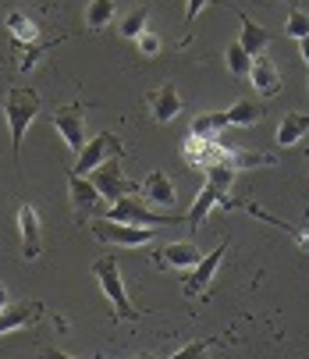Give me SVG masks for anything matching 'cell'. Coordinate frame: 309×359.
Instances as JSON below:
<instances>
[{
    "label": "cell",
    "mask_w": 309,
    "mask_h": 359,
    "mask_svg": "<svg viewBox=\"0 0 309 359\" xmlns=\"http://www.w3.org/2000/svg\"><path fill=\"white\" fill-rule=\"evenodd\" d=\"M39 111H43V100H39L36 89H25V86L8 89V96H4V118H8V128H11L15 157L22 153V139H25V132H29V125L36 121Z\"/></svg>",
    "instance_id": "cell-1"
},
{
    "label": "cell",
    "mask_w": 309,
    "mask_h": 359,
    "mask_svg": "<svg viewBox=\"0 0 309 359\" xmlns=\"http://www.w3.org/2000/svg\"><path fill=\"white\" fill-rule=\"evenodd\" d=\"M92 274H96L103 295L111 299L114 317H118V320H135L139 310H135L132 299H128V288H125V278H121V271H118V260H114V256H103V260H96V264H92Z\"/></svg>",
    "instance_id": "cell-2"
},
{
    "label": "cell",
    "mask_w": 309,
    "mask_h": 359,
    "mask_svg": "<svg viewBox=\"0 0 309 359\" xmlns=\"http://www.w3.org/2000/svg\"><path fill=\"white\" fill-rule=\"evenodd\" d=\"M89 231L103 242V245H146L157 238V228L153 224H128V221H114V217H103L89 224Z\"/></svg>",
    "instance_id": "cell-3"
},
{
    "label": "cell",
    "mask_w": 309,
    "mask_h": 359,
    "mask_svg": "<svg viewBox=\"0 0 309 359\" xmlns=\"http://www.w3.org/2000/svg\"><path fill=\"white\" fill-rule=\"evenodd\" d=\"M103 217L128 221V224H153V228H164V224H181V221H185V217H174V214H157V210H149L146 203H139L132 192H128V196H121L118 203H111Z\"/></svg>",
    "instance_id": "cell-4"
},
{
    "label": "cell",
    "mask_w": 309,
    "mask_h": 359,
    "mask_svg": "<svg viewBox=\"0 0 309 359\" xmlns=\"http://www.w3.org/2000/svg\"><path fill=\"white\" fill-rule=\"evenodd\" d=\"M107 157H121V142L111 132H99V135L85 139V146L78 149V161H75L71 175H92Z\"/></svg>",
    "instance_id": "cell-5"
},
{
    "label": "cell",
    "mask_w": 309,
    "mask_h": 359,
    "mask_svg": "<svg viewBox=\"0 0 309 359\" xmlns=\"http://www.w3.org/2000/svg\"><path fill=\"white\" fill-rule=\"evenodd\" d=\"M92 185L99 189V196L107 199V203H118L121 196H128L135 185L132 182H125V175H121V157H107L96 171H92Z\"/></svg>",
    "instance_id": "cell-6"
},
{
    "label": "cell",
    "mask_w": 309,
    "mask_h": 359,
    "mask_svg": "<svg viewBox=\"0 0 309 359\" xmlns=\"http://www.w3.org/2000/svg\"><path fill=\"white\" fill-rule=\"evenodd\" d=\"M82 118H85V111H82L78 104H68V107L54 111V128H57V135L64 139V146H68L71 153H78V149L85 146V128H82Z\"/></svg>",
    "instance_id": "cell-7"
},
{
    "label": "cell",
    "mask_w": 309,
    "mask_h": 359,
    "mask_svg": "<svg viewBox=\"0 0 309 359\" xmlns=\"http://www.w3.org/2000/svg\"><path fill=\"white\" fill-rule=\"evenodd\" d=\"M18 235H22V256L25 260H36L43 252V224L32 203H22L18 207Z\"/></svg>",
    "instance_id": "cell-8"
},
{
    "label": "cell",
    "mask_w": 309,
    "mask_h": 359,
    "mask_svg": "<svg viewBox=\"0 0 309 359\" xmlns=\"http://www.w3.org/2000/svg\"><path fill=\"white\" fill-rule=\"evenodd\" d=\"M139 192H142V199H146V203H153L157 210H174V207H178L174 182H171L164 171L146 175V178H142V185H139Z\"/></svg>",
    "instance_id": "cell-9"
},
{
    "label": "cell",
    "mask_w": 309,
    "mask_h": 359,
    "mask_svg": "<svg viewBox=\"0 0 309 359\" xmlns=\"http://www.w3.org/2000/svg\"><path fill=\"white\" fill-rule=\"evenodd\" d=\"M224 252H228V242H221L210 256H202V260L192 267V274L185 278V295H202L206 288H210L214 274L221 271V260H224Z\"/></svg>",
    "instance_id": "cell-10"
},
{
    "label": "cell",
    "mask_w": 309,
    "mask_h": 359,
    "mask_svg": "<svg viewBox=\"0 0 309 359\" xmlns=\"http://www.w3.org/2000/svg\"><path fill=\"white\" fill-rule=\"evenodd\" d=\"M68 185H71V203H75V210L82 214V217H92V214H103V199L99 196V189L92 185V178H85V175H68Z\"/></svg>",
    "instance_id": "cell-11"
},
{
    "label": "cell",
    "mask_w": 309,
    "mask_h": 359,
    "mask_svg": "<svg viewBox=\"0 0 309 359\" xmlns=\"http://www.w3.org/2000/svg\"><path fill=\"white\" fill-rule=\"evenodd\" d=\"M181 93H178V86H171V82H164V86H157L149 93V111H153V121L157 125H167V121H174L178 114H181Z\"/></svg>",
    "instance_id": "cell-12"
},
{
    "label": "cell",
    "mask_w": 309,
    "mask_h": 359,
    "mask_svg": "<svg viewBox=\"0 0 309 359\" xmlns=\"http://www.w3.org/2000/svg\"><path fill=\"white\" fill-rule=\"evenodd\" d=\"M199 260H202V252L192 242H167L157 249V264L164 271H192Z\"/></svg>",
    "instance_id": "cell-13"
},
{
    "label": "cell",
    "mask_w": 309,
    "mask_h": 359,
    "mask_svg": "<svg viewBox=\"0 0 309 359\" xmlns=\"http://www.w3.org/2000/svg\"><path fill=\"white\" fill-rule=\"evenodd\" d=\"M249 82L256 86V93H260V96H277V93H281V72H277V65H274L267 54H256V57H252Z\"/></svg>",
    "instance_id": "cell-14"
},
{
    "label": "cell",
    "mask_w": 309,
    "mask_h": 359,
    "mask_svg": "<svg viewBox=\"0 0 309 359\" xmlns=\"http://www.w3.org/2000/svg\"><path fill=\"white\" fill-rule=\"evenodd\" d=\"M214 207H235V203L228 199V189H217L214 182H206L202 185V192L195 196V203H192V210H188V224L192 228H199L202 224V217H210V210Z\"/></svg>",
    "instance_id": "cell-15"
},
{
    "label": "cell",
    "mask_w": 309,
    "mask_h": 359,
    "mask_svg": "<svg viewBox=\"0 0 309 359\" xmlns=\"http://www.w3.org/2000/svg\"><path fill=\"white\" fill-rule=\"evenodd\" d=\"M36 313H39V306H36V302H15V306L8 302L4 310H0V334L29 327V324L36 320Z\"/></svg>",
    "instance_id": "cell-16"
},
{
    "label": "cell",
    "mask_w": 309,
    "mask_h": 359,
    "mask_svg": "<svg viewBox=\"0 0 309 359\" xmlns=\"http://www.w3.org/2000/svg\"><path fill=\"white\" fill-rule=\"evenodd\" d=\"M309 132V114L305 111H288L277 125V146H295Z\"/></svg>",
    "instance_id": "cell-17"
},
{
    "label": "cell",
    "mask_w": 309,
    "mask_h": 359,
    "mask_svg": "<svg viewBox=\"0 0 309 359\" xmlns=\"http://www.w3.org/2000/svg\"><path fill=\"white\" fill-rule=\"evenodd\" d=\"M270 39H274V36H270V29L256 25L252 18H245V15H242V36H238V43L249 50L252 57H256V54H263V50L270 46Z\"/></svg>",
    "instance_id": "cell-18"
},
{
    "label": "cell",
    "mask_w": 309,
    "mask_h": 359,
    "mask_svg": "<svg viewBox=\"0 0 309 359\" xmlns=\"http://www.w3.org/2000/svg\"><path fill=\"white\" fill-rule=\"evenodd\" d=\"M263 118V104H256V100H235L228 107V125L231 128H249Z\"/></svg>",
    "instance_id": "cell-19"
},
{
    "label": "cell",
    "mask_w": 309,
    "mask_h": 359,
    "mask_svg": "<svg viewBox=\"0 0 309 359\" xmlns=\"http://www.w3.org/2000/svg\"><path fill=\"white\" fill-rule=\"evenodd\" d=\"M228 111H206L192 121V135H202V139H217L221 132H228Z\"/></svg>",
    "instance_id": "cell-20"
},
{
    "label": "cell",
    "mask_w": 309,
    "mask_h": 359,
    "mask_svg": "<svg viewBox=\"0 0 309 359\" xmlns=\"http://www.w3.org/2000/svg\"><path fill=\"white\" fill-rule=\"evenodd\" d=\"M114 15H118L114 0H89V8H85V25H89L92 32H99V29H107V25L114 22Z\"/></svg>",
    "instance_id": "cell-21"
},
{
    "label": "cell",
    "mask_w": 309,
    "mask_h": 359,
    "mask_svg": "<svg viewBox=\"0 0 309 359\" xmlns=\"http://www.w3.org/2000/svg\"><path fill=\"white\" fill-rule=\"evenodd\" d=\"M224 65H228V72H231L235 79H242V75L249 79V68H252V54H249V50H245V46H242V43L235 39V43H231V46L224 50Z\"/></svg>",
    "instance_id": "cell-22"
},
{
    "label": "cell",
    "mask_w": 309,
    "mask_h": 359,
    "mask_svg": "<svg viewBox=\"0 0 309 359\" xmlns=\"http://www.w3.org/2000/svg\"><path fill=\"white\" fill-rule=\"evenodd\" d=\"M4 25H8V32L15 36V43H36V36H39V29H36L22 11H11V15L4 18Z\"/></svg>",
    "instance_id": "cell-23"
},
{
    "label": "cell",
    "mask_w": 309,
    "mask_h": 359,
    "mask_svg": "<svg viewBox=\"0 0 309 359\" xmlns=\"http://www.w3.org/2000/svg\"><path fill=\"white\" fill-rule=\"evenodd\" d=\"M228 161L235 171H249V168H267L274 161H267L263 153H249V149H228Z\"/></svg>",
    "instance_id": "cell-24"
},
{
    "label": "cell",
    "mask_w": 309,
    "mask_h": 359,
    "mask_svg": "<svg viewBox=\"0 0 309 359\" xmlns=\"http://www.w3.org/2000/svg\"><path fill=\"white\" fill-rule=\"evenodd\" d=\"M142 29H146V8H132V11L118 22V32H121L125 39H135Z\"/></svg>",
    "instance_id": "cell-25"
},
{
    "label": "cell",
    "mask_w": 309,
    "mask_h": 359,
    "mask_svg": "<svg viewBox=\"0 0 309 359\" xmlns=\"http://www.w3.org/2000/svg\"><path fill=\"white\" fill-rule=\"evenodd\" d=\"M135 43H139V54H142V57H160V50H164L160 36H157V32H146V29L135 36Z\"/></svg>",
    "instance_id": "cell-26"
},
{
    "label": "cell",
    "mask_w": 309,
    "mask_h": 359,
    "mask_svg": "<svg viewBox=\"0 0 309 359\" xmlns=\"http://www.w3.org/2000/svg\"><path fill=\"white\" fill-rule=\"evenodd\" d=\"M284 32H288L291 39H302V36H309V15L295 8V11L288 15V22H284Z\"/></svg>",
    "instance_id": "cell-27"
},
{
    "label": "cell",
    "mask_w": 309,
    "mask_h": 359,
    "mask_svg": "<svg viewBox=\"0 0 309 359\" xmlns=\"http://www.w3.org/2000/svg\"><path fill=\"white\" fill-rule=\"evenodd\" d=\"M210 348H214V341H210V338H202V341H188V345H181V348L174 352V359H195V355L210 352Z\"/></svg>",
    "instance_id": "cell-28"
},
{
    "label": "cell",
    "mask_w": 309,
    "mask_h": 359,
    "mask_svg": "<svg viewBox=\"0 0 309 359\" xmlns=\"http://www.w3.org/2000/svg\"><path fill=\"white\" fill-rule=\"evenodd\" d=\"M206 4H210V0H188V4H185V22H195Z\"/></svg>",
    "instance_id": "cell-29"
},
{
    "label": "cell",
    "mask_w": 309,
    "mask_h": 359,
    "mask_svg": "<svg viewBox=\"0 0 309 359\" xmlns=\"http://www.w3.org/2000/svg\"><path fill=\"white\" fill-rule=\"evenodd\" d=\"M298 46H302V61H305V68H309V36H302Z\"/></svg>",
    "instance_id": "cell-30"
},
{
    "label": "cell",
    "mask_w": 309,
    "mask_h": 359,
    "mask_svg": "<svg viewBox=\"0 0 309 359\" xmlns=\"http://www.w3.org/2000/svg\"><path fill=\"white\" fill-rule=\"evenodd\" d=\"M4 306H8V288L0 285V310H4Z\"/></svg>",
    "instance_id": "cell-31"
},
{
    "label": "cell",
    "mask_w": 309,
    "mask_h": 359,
    "mask_svg": "<svg viewBox=\"0 0 309 359\" xmlns=\"http://www.w3.org/2000/svg\"><path fill=\"white\" fill-rule=\"evenodd\" d=\"M305 217H309V210H305Z\"/></svg>",
    "instance_id": "cell-32"
}]
</instances>
